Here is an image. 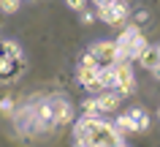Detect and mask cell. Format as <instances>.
Returning <instances> with one entry per match:
<instances>
[{
  "instance_id": "obj_1",
  "label": "cell",
  "mask_w": 160,
  "mask_h": 147,
  "mask_svg": "<svg viewBox=\"0 0 160 147\" xmlns=\"http://www.w3.org/2000/svg\"><path fill=\"white\" fill-rule=\"evenodd\" d=\"M73 136L76 147H114L125 139V134H119L114 123L101 120V114H84L73 125Z\"/></svg>"
},
{
  "instance_id": "obj_2",
  "label": "cell",
  "mask_w": 160,
  "mask_h": 147,
  "mask_svg": "<svg viewBox=\"0 0 160 147\" xmlns=\"http://www.w3.org/2000/svg\"><path fill=\"white\" fill-rule=\"evenodd\" d=\"M111 71H114V90L119 95H128V93L136 90V76H133L130 60H114L111 63Z\"/></svg>"
},
{
  "instance_id": "obj_3",
  "label": "cell",
  "mask_w": 160,
  "mask_h": 147,
  "mask_svg": "<svg viewBox=\"0 0 160 147\" xmlns=\"http://www.w3.org/2000/svg\"><path fill=\"white\" fill-rule=\"evenodd\" d=\"M128 11H130V8H128L125 0H109L106 6H98V14H95V17L101 19V22H106V25L119 27V25H125Z\"/></svg>"
},
{
  "instance_id": "obj_4",
  "label": "cell",
  "mask_w": 160,
  "mask_h": 147,
  "mask_svg": "<svg viewBox=\"0 0 160 147\" xmlns=\"http://www.w3.org/2000/svg\"><path fill=\"white\" fill-rule=\"evenodd\" d=\"M90 55L95 57L98 66H111V63L117 60V44L114 41H98V44H92Z\"/></svg>"
},
{
  "instance_id": "obj_5",
  "label": "cell",
  "mask_w": 160,
  "mask_h": 147,
  "mask_svg": "<svg viewBox=\"0 0 160 147\" xmlns=\"http://www.w3.org/2000/svg\"><path fill=\"white\" fill-rule=\"evenodd\" d=\"M49 106H52V123L54 125H68L73 120V106L65 98H54V101H49Z\"/></svg>"
},
{
  "instance_id": "obj_6",
  "label": "cell",
  "mask_w": 160,
  "mask_h": 147,
  "mask_svg": "<svg viewBox=\"0 0 160 147\" xmlns=\"http://www.w3.org/2000/svg\"><path fill=\"white\" fill-rule=\"evenodd\" d=\"M95 101H98V112L106 114V112H117V109H119L122 95L111 93V90H101V95H95Z\"/></svg>"
},
{
  "instance_id": "obj_7",
  "label": "cell",
  "mask_w": 160,
  "mask_h": 147,
  "mask_svg": "<svg viewBox=\"0 0 160 147\" xmlns=\"http://www.w3.org/2000/svg\"><path fill=\"white\" fill-rule=\"evenodd\" d=\"M136 60L141 63V66L149 71V74H158V71H160V55H158V46H147V49H144V52L138 55Z\"/></svg>"
},
{
  "instance_id": "obj_8",
  "label": "cell",
  "mask_w": 160,
  "mask_h": 147,
  "mask_svg": "<svg viewBox=\"0 0 160 147\" xmlns=\"http://www.w3.org/2000/svg\"><path fill=\"white\" fill-rule=\"evenodd\" d=\"M128 117L133 120V131H149V114L144 112V109H138V106H136V109H130V112H128Z\"/></svg>"
},
{
  "instance_id": "obj_9",
  "label": "cell",
  "mask_w": 160,
  "mask_h": 147,
  "mask_svg": "<svg viewBox=\"0 0 160 147\" xmlns=\"http://www.w3.org/2000/svg\"><path fill=\"white\" fill-rule=\"evenodd\" d=\"M17 76V63L8 60L6 55H0V82H11Z\"/></svg>"
},
{
  "instance_id": "obj_10",
  "label": "cell",
  "mask_w": 160,
  "mask_h": 147,
  "mask_svg": "<svg viewBox=\"0 0 160 147\" xmlns=\"http://www.w3.org/2000/svg\"><path fill=\"white\" fill-rule=\"evenodd\" d=\"M0 55H6V57H8V60H14V63H22V46H19L17 41H3Z\"/></svg>"
},
{
  "instance_id": "obj_11",
  "label": "cell",
  "mask_w": 160,
  "mask_h": 147,
  "mask_svg": "<svg viewBox=\"0 0 160 147\" xmlns=\"http://www.w3.org/2000/svg\"><path fill=\"white\" fill-rule=\"evenodd\" d=\"M79 68H90V71H95V68H98V63H95V57H92L90 52H84V57L79 60Z\"/></svg>"
},
{
  "instance_id": "obj_12",
  "label": "cell",
  "mask_w": 160,
  "mask_h": 147,
  "mask_svg": "<svg viewBox=\"0 0 160 147\" xmlns=\"http://www.w3.org/2000/svg\"><path fill=\"white\" fill-rule=\"evenodd\" d=\"M19 3H22V0H0V8L6 11V14H14V11L19 8Z\"/></svg>"
},
{
  "instance_id": "obj_13",
  "label": "cell",
  "mask_w": 160,
  "mask_h": 147,
  "mask_svg": "<svg viewBox=\"0 0 160 147\" xmlns=\"http://www.w3.org/2000/svg\"><path fill=\"white\" fill-rule=\"evenodd\" d=\"M84 114H101V112H98V101H95V95L84 101Z\"/></svg>"
},
{
  "instance_id": "obj_14",
  "label": "cell",
  "mask_w": 160,
  "mask_h": 147,
  "mask_svg": "<svg viewBox=\"0 0 160 147\" xmlns=\"http://www.w3.org/2000/svg\"><path fill=\"white\" fill-rule=\"evenodd\" d=\"M0 112H3V114L14 112V98H3V101H0Z\"/></svg>"
},
{
  "instance_id": "obj_15",
  "label": "cell",
  "mask_w": 160,
  "mask_h": 147,
  "mask_svg": "<svg viewBox=\"0 0 160 147\" xmlns=\"http://www.w3.org/2000/svg\"><path fill=\"white\" fill-rule=\"evenodd\" d=\"M68 3V8H73V11H84V6H87V0H65Z\"/></svg>"
},
{
  "instance_id": "obj_16",
  "label": "cell",
  "mask_w": 160,
  "mask_h": 147,
  "mask_svg": "<svg viewBox=\"0 0 160 147\" xmlns=\"http://www.w3.org/2000/svg\"><path fill=\"white\" fill-rule=\"evenodd\" d=\"M82 14V25H90V22H95V14H90V11H79Z\"/></svg>"
},
{
  "instance_id": "obj_17",
  "label": "cell",
  "mask_w": 160,
  "mask_h": 147,
  "mask_svg": "<svg viewBox=\"0 0 160 147\" xmlns=\"http://www.w3.org/2000/svg\"><path fill=\"white\" fill-rule=\"evenodd\" d=\"M136 19H138V22H147V19H149V14H147V11H138V14H136Z\"/></svg>"
},
{
  "instance_id": "obj_18",
  "label": "cell",
  "mask_w": 160,
  "mask_h": 147,
  "mask_svg": "<svg viewBox=\"0 0 160 147\" xmlns=\"http://www.w3.org/2000/svg\"><path fill=\"white\" fill-rule=\"evenodd\" d=\"M95 6H106V3H109V0H92Z\"/></svg>"
},
{
  "instance_id": "obj_19",
  "label": "cell",
  "mask_w": 160,
  "mask_h": 147,
  "mask_svg": "<svg viewBox=\"0 0 160 147\" xmlns=\"http://www.w3.org/2000/svg\"><path fill=\"white\" fill-rule=\"evenodd\" d=\"M114 147H128V144H125V142H119V144H114Z\"/></svg>"
}]
</instances>
